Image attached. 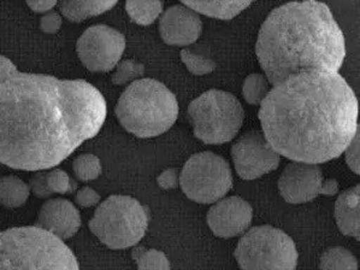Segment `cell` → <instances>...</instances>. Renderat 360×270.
I'll return each instance as SVG.
<instances>
[{
	"mask_svg": "<svg viewBox=\"0 0 360 270\" xmlns=\"http://www.w3.org/2000/svg\"><path fill=\"white\" fill-rule=\"evenodd\" d=\"M108 105L84 80L17 72L0 86V163L42 172L94 138Z\"/></svg>",
	"mask_w": 360,
	"mask_h": 270,
	"instance_id": "obj_1",
	"label": "cell"
},
{
	"mask_svg": "<svg viewBox=\"0 0 360 270\" xmlns=\"http://www.w3.org/2000/svg\"><path fill=\"white\" fill-rule=\"evenodd\" d=\"M358 112L356 93L339 72H305L272 86L258 115L280 156L319 165L344 153L359 129Z\"/></svg>",
	"mask_w": 360,
	"mask_h": 270,
	"instance_id": "obj_2",
	"label": "cell"
},
{
	"mask_svg": "<svg viewBox=\"0 0 360 270\" xmlns=\"http://www.w3.org/2000/svg\"><path fill=\"white\" fill-rule=\"evenodd\" d=\"M256 52L275 86L300 72H339L346 41L327 5L300 1L272 10L260 28Z\"/></svg>",
	"mask_w": 360,
	"mask_h": 270,
	"instance_id": "obj_3",
	"label": "cell"
},
{
	"mask_svg": "<svg viewBox=\"0 0 360 270\" xmlns=\"http://www.w3.org/2000/svg\"><path fill=\"white\" fill-rule=\"evenodd\" d=\"M116 116L126 131L139 138H153L169 131L179 116L174 93L155 79H140L127 87L116 106Z\"/></svg>",
	"mask_w": 360,
	"mask_h": 270,
	"instance_id": "obj_4",
	"label": "cell"
},
{
	"mask_svg": "<svg viewBox=\"0 0 360 270\" xmlns=\"http://www.w3.org/2000/svg\"><path fill=\"white\" fill-rule=\"evenodd\" d=\"M0 270H80L63 240L37 226L0 232Z\"/></svg>",
	"mask_w": 360,
	"mask_h": 270,
	"instance_id": "obj_5",
	"label": "cell"
},
{
	"mask_svg": "<svg viewBox=\"0 0 360 270\" xmlns=\"http://www.w3.org/2000/svg\"><path fill=\"white\" fill-rule=\"evenodd\" d=\"M148 226L145 207L129 195H111L89 221L93 234L109 249L124 250L143 239Z\"/></svg>",
	"mask_w": 360,
	"mask_h": 270,
	"instance_id": "obj_6",
	"label": "cell"
},
{
	"mask_svg": "<svg viewBox=\"0 0 360 270\" xmlns=\"http://www.w3.org/2000/svg\"><path fill=\"white\" fill-rule=\"evenodd\" d=\"M188 116L198 139L219 145L229 143L238 135L245 110L231 93L210 89L189 104Z\"/></svg>",
	"mask_w": 360,
	"mask_h": 270,
	"instance_id": "obj_7",
	"label": "cell"
},
{
	"mask_svg": "<svg viewBox=\"0 0 360 270\" xmlns=\"http://www.w3.org/2000/svg\"><path fill=\"white\" fill-rule=\"evenodd\" d=\"M240 270H295L293 239L271 226H257L243 234L235 250Z\"/></svg>",
	"mask_w": 360,
	"mask_h": 270,
	"instance_id": "obj_8",
	"label": "cell"
},
{
	"mask_svg": "<svg viewBox=\"0 0 360 270\" xmlns=\"http://www.w3.org/2000/svg\"><path fill=\"white\" fill-rule=\"evenodd\" d=\"M180 186L184 193L194 202L200 204L218 202L233 187L229 163L214 152L193 155L181 172Z\"/></svg>",
	"mask_w": 360,
	"mask_h": 270,
	"instance_id": "obj_9",
	"label": "cell"
},
{
	"mask_svg": "<svg viewBox=\"0 0 360 270\" xmlns=\"http://www.w3.org/2000/svg\"><path fill=\"white\" fill-rule=\"evenodd\" d=\"M126 50V38L112 27L96 25L81 35L76 51L89 70L105 72L112 70Z\"/></svg>",
	"mask_w": 360,
	"mask_h": 270,
	"instance_id": "obj_10",
	"label": "cell"
},
{
	"mask_svg": "<svg viewBox=\"0 0 360 270\" xmlns=\"http://www.w3.org/2000/svg\"><path fill=\"white\" fill-rule=\"evenodd\" d=\"M236 173L243 180H255L275 170L280 155L270 146L259 131L245 133L231 148Z\"/></svg>",
	"mask_w": 360,
	"mask_h": 270,
	"instance_id": "obj_11",
	"label": "cell"
},
{
	"mask_svg": "<svg viewBox=\"0 0 360 270\" xmlns=\"http://www.w3.org/2000/svg\"><path fill=\"white\" fill-rule=\"evenodd\" d=\"M323 172L319 165L292 162L278 180L281 195L290 204L311 202L322 192Z\"/></svg>",
	"mask_w": 360,
	"mask_h": 270,
	"instance_id": "obj_12",
	"label": "cell"
},
{
	"mask_svg": "<svg viewBox=\"0 0 360 270\" xmlns=\"http://www.w3.org/2000/svg\"><path fill=\"white\" fill-rule=\"evenodd\" d=\"M253 219L250 202L240 197H229L214 202L207 212V224L214 236L234 238L248 231Z\"/></svg>",
	"mask_w": 360,
	"mask_h": 270,
	"instance_id": "obj_13",
	"label": "cell"
},
{
	"mask_svg": "<svg viewBox=\"0 0 360 270\" xmlns=\"http://www.w3.org/2000/svg\"><path fill=\"white\" fill-rule=\"evenodd\" d=\"M160 32L164 42L172 46H188L200 38V17L184 4L172 5L160 17Z\"/></svg>",
	"mask_w": 360,
	"mask_h": 270,
	"instance_id": "obj_14",
	"label": "cell"
},
{
	"mask_svg": "<svg viewBox=\"0 0 360 270\" xmlns=\"http://www.w3.org/2000/svg\"><path fill=\"white\" fill-rule=\"evenodd\" d=\"M37 227L52 233L60 240H67L80 229V212L67 199H50L39 211Z\"/></svg>",
	"mask_w": 360,
	"mask_h": 270,
	"instance_id": "obj_15",
	"label": "cell"
},
{
	"mask_svg": "<svg viewBox=\"0 0 360 270\" xmlns=\"http://www.w3.org/2000/svg\"><path fill=\"white\" fill-rule=\"evenodd\" d=\"M360 186L345 191L335 202L336 224L345 236L359 239Z\"/></svg>",
	"mask_w": 360,
	"mask_h": 270,
	"instance_id": "obj_16",
	"label": "cell"
},
{
	"mask_svg": "<svg viewBox=\"0 0 360 270\" xmlns=\"http://www.w3.org/2000/svg\"><path fill=\"white\" fill-rule=\"evenodd\" d=\"M182 4L194 13L228 21L243 13L251 1H182Z\"/></svg>",
	"mask_w": 360,
	"mask_h": 270,
	"instance_id": "obj_17",
	"label": "cell"
},
{
	"mask_svg": "<svg viewBox=\"0 0 360 270\" xmlns=\"http://www.w3.org/2000/svg\"><path fill=\"white\" fill-rule=\"evenodd\" d=\"M117 5V1H60L58 3L59 10L67 17L68 20L72 22L84 21L89 17L98 16L101 13L109 11L111 8Z\"/></svg>",
	"mask_w": 360,
	"mask_h": 270,
	"instance_id": "obj_18",
	"label": "cell"
},
{
	"mask_svg": "<svg viewBox=\"0 0 360 270\" xmlns=\"http://www.w3.org/2000/svg\"><path fill=\"white\" fill-rule=\"evenodd\" d=\"M30 185L20 177H0V205L10 209L25 205L30 198Z\"/></svg>",
	"mask_w": 360,
	"mask_h": 270,
	"instance_id": "obj_19",
	"label": "cell"
},
{
	"mask_svg": "<svg viewBox=\"0 0 360 270\" xmlns=\"http://www.w3.org/2000/svg\"><path fill=\"white\" fill-rule=\"evenodd\" d=\"M319 268L321 270H358V261L351 251L342 246H334L323 253Z\"/></svg>",
	"mask_w": 360,
	"mask_h": 270,
	"instance_id": "obj_20",
	"label": "cell"
},
{
	"mask_svg": "<svg viewBox=\"0 0 360 270\" xmlns=\"http://www.w3.org/2000/svg\"><path fill=\"white\" fill-rule=\"evenodd\" d=\"M126 10L130 18L140 25H150L160 17L163 11V3L155 1H134L130 0L126 3Z\"/></svg>",
	"mask_w": 360,
	"mask_h": 270,
	"instance_id": "obj_21",
	"label": "cell"
},
{
	"mask_svg": "<svg viewBox=\"0 0 360 270\" xmlns=\"http://www.w3.org/2000/svg\"><path fill=\"white\" fill-rule=\"evenodd\" d=\"M271 89V84H269L268 79L264 74H251L246 77L243 82V98L248 104L260 105L264 101Z\"/></svg>",
	"mask_w": 360,
	"mask_h": 270,
	"instance_id": "obj_22",
	"label": "cell"
},
{
	"mask_svg": "<svg viewBox=\"0 0 360 270\" xmlns=\"http://www.w3.org/2000/svg\"><path fill=\"white\" fill-rule=\"evenodd\" d=\"M139 270H170V262L162 251L136 248L133 251Z\"/></svg>",
	"mask_w": 360,
	"mask_h": 270,
	"instance_id": "obj_23",
	"label": "cell"
},
{
	"mask_svg": "<svg viewBox=\"0 0 360 270\" xmlns=\"http://www.w3.org/2000/svg\"><path fill=\"white\" fill-rule=\"evenodd\" d=\"M72 170L80 181H92L101 176V160L93 153H82L72 162Z\"/></svg>",
	"mask_w": 360,
	"mask_h": 270,
	"instance_id": "obj_24",
	"label": "cell"
},
{
	"mask_svg": "<svg viewBox=\"0 0 360 270\" xmlns=\"http://www.w3.org/2000/svg\"><path fill=\"white\" fill-rule=\"evenodd\" d=\"M145 74V67L133 59H126L118 64L116 72H113L112 82L118 86L140 80Z\"/></svg>",
	"mask_w": 360,
	"mask_h": 270,
	"instance_id": "obj_25",
	"label": "cell"
},
{
	"mask_svg": "<svg viewBox=\"0 0 360 270\" xmlns=\"http://www.w3.org/2000/svg\"><path fill=\"white\" fill-rule=\"evenodd\" d=\"M181 60L193 75L202 76L214 72L216 63L212 59L205 58L188 50L181 51Z\"/></svg>",
	"mask_w": 360,
	"mask_h": 270,
	"instance_id": "obj_26",
	"label": "cell"
},
{
	"mask_svg": "<svg viewBox=\"0 0 360 270\" xmlns=\"http://www.w3.org/2000/svg\"><path fill=\"white\" fill-rule=\"evenodd\" d=\"M47 186L51 193L67 194L72 192V182L67 172L62 169H53L46 174Z\"/></svg>",
	"mask_w": 360,
	"mask_h": 270,
	"instance_id": "obj_27",
	"label": "cell"
},
{
	"mask_svg": "<svg viewBox=\"0 0 360 270\" xmlns=\"http://www.w3.org/2000/svg\"><path fill=\"white\" fill-rule=\"evenodd\" d=\"M359 148L360 135L359 129H358L352 141L349 143L347 148L345 150V152H346V162H347L348 167H349L353 173H356V175H359L360 173Z\"/></svg>",
	"mask_w": 360,
	"mask_h": 270,
	"instance_id": "obj_28",
	"label": "cell"
},
{
	"mask_svg": "<svg viewBox=\"0 0 360 270\" xmlns=\"http://www.w3.org/2000/svg\"><path fill=\"white\" fill-rule=\"evenodd\" d=\"M46 174L44 172H38L30 177V193H33L38 198L46 199L50 198L52 195L51 191L49 190V186H47Z\"/></svg>",
	"mask_w": 360,
	"mask_h": 270,
	"instance_id": "obj_29",
	"label": "cell"
},
{
	"mask_svg": "<svg viewBox=\"0 0 360 270\" xmlns=\"http://www.w3.org/2000/svg\"><path fill=\"white\" fill-rule=\"evenodd\" d=\"M75 202L82 207H94L101 202V194L91 187H82L76 192Z\"/></svg>",
	"mask_w": 360,
	"mask_h": 270,
	"instance_id": "obj_30",
	"label": "cell"
},
{
	"mask_svg": "<svg viewBox=\"0 0 360 270\" xmlns=\"http://www.w3.org/2000/svg\"><path fill=\"white\" fill-rule=\"evenodd\" d=\"M62 23H63L62 16L58 13H55V11L47 13L40 20V27H41L42 32L47 34L57 33L60 30Z\"/></svg>",
	"mask_w": 360,
	"mask_h": 270,
	"instance_id": "obj_31",
	"label": "cell"
},
{
	"mask_svg": "<svg viewBox=\"0 0 360 270\" xmlns=\"http://www.w3.org/2000/svg\"><path fill=\"white\" fill-rule=\"evenodd\" d=\"M157 182L160 188L163 190H174L180 185V174L177 169L170 168L164 170L160 176L157 177Z\"/></svg>",
	"mask_w": 360,
	"mask_h": 270,
	"instance_id": "obj_32",
	"label": "cell"
},
{
	"mask_svg": "<svg viewBox=\"0 0 360 270\" xmlns=\"http://www.w3.org/2000/svg\"><path fill=\"white\" fill-rule=\"evenodd\" d=\"M17 72L18 70L16 65L5 56H0V86L4 84L5 81L16 75Z\"/></svg>",
	"mask_w": 360,
	"mask_h": 270,
	"instance_id": "obj_33",
	"label": "cell"
},
{
	"mask_svg": "<svg viewBox=\"0 0 360 270\" xmlns=\"http://www.w3.org/2000/svg\"><path fill=\"white\" fill-rule=\"evenodd\" d=\"M27 5L30 6L34 13H50V10L55 8L56 5H58L57 1L52 0H46V1H27Z\"/></svg>",
	"mask_w": 360,
	"mask_h": 270,
	"instance_id": "obj_34",
	"label": "cell"
},
{
	"mask_svg": "<svg viewBox=\"0 0 360 270\" xmlns=\"http://www.w3.org/2000/svg\"><path fill=\"white\" fill-rule=\"evenodd\" d=\"M339 192V184L335 179H328L327 181L323 182L322 192L324 195H335Z\"/></svg>",
	"mask_w": 360,
	"mask_h": 270,
	"instance_id": "obj_35",
	"label": "cell"
}]
</instances>
